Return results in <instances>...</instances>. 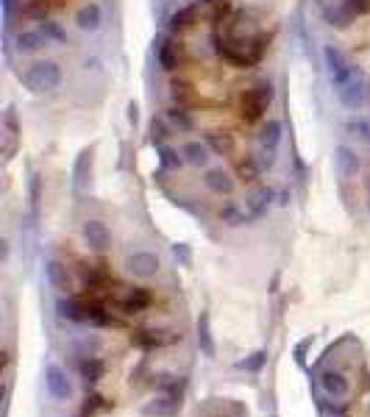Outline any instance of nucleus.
<instances>
[{"label": "nucleus", "instance_id": "dca6fc26", "mask_svg": "<svg viewBox=\"0 0 370 417\" xmlns=\"http://www.w3.org/2000/svg\"><path fill=\"white\" fill-rule=\"evenodd\" d=\"M270 417H275V414H270Z\"/></svg>", "mask_w": 370, "mask_h": 417}, {"label": "nucleus", "instance_id": "2eb2a0df", "mask_svg": "<svg viewBox=\"0 0 370 417\" xmlns=\"http://www.w3.org/2000/svg\"><path fill=\"white\" fill-rule=\"evenodd\" d=\"M172 253H175V259H178V256H181V261H184V264H186V261H189V250H186V247H184V245H175V247H172Z\"/></svg>", "mask_w": 370, "mask_h": 417}, {"label": "nucleus", "instance_id": "39448f33", "mask_svg": "<svg viewBox=\"0 0 370 417\" xmlns=\"http://www.w3.org/2000/svg\"><path fill=\"white\" fill-rule=\"evenodd\" d=\"M334 167H337V175H339L342 181H348V178H353V175H356L359 161H356V156H353V150H351V147H339V150H337V156H334Z\"/></svg>", "mask_w": 370, "mask_h": 417}, {"label": "nucleus", "instance_id": "6e6552de", "mask_svg": "<svg viewBox=\"0 0 370 417\" xmlns=\"http://www.w3.org/2000/svg\"><path fill=\"white\" fill-rule=\"evenodd\" d=\"M198 345L203 350V356H214V339H211V328H209V314H200L198 320Z\"/></svg>", "mask_w": 370, "mask_h": 417}, {"label": "nucleus", "instance_id": "20e7f679", "mask_svg": "<svg viewBox=\"0 0 370 417\" xmlns=\"http://www.w3.org/2000/svg\"><path fill=\"white\" fill-rule=\"evenodd\" d=\"M320 386H323L325 395H331V398H345V395H348V378H345L342 373H337V370H325V373L320 375Z\"/></svg>", "mask_w": 370, "mask_h": 417}, {"label": "nucleus", "instance_id": "9d476101", "mask_svg": "<svg viewBox=\"0 0 370 417\" xmlns=\"http://www.w3.org/2000/svg\"><path fill=\"white\" fill-rule=\"evenodd\" d=\"M81 373L86 378V384H95L100 375H103V361L100 359H89V361H81Z\"/></svg>", "mask_w": 370, "mask_h": 417}, {"label": "nucleus", "instance_id": "9b49d317", "mask_svg": "<svg viewBox=\"0 0 370 417\" xmlns=\"http://www.w3.org/2000/svg\"><path fill=\"white\" fill-rule=\"evenodd\" d=\"M264 361H267V353H264V350H256V353L245 356L242 361H236V367H242V370H250V373H259Z\"/></svg>", "mask_w": 370, "mask_h": 417}, {"label": "nucleus", "instance_id": "f8f14e48", "mask_svg": "<svg viewBox=\"0 0 370 417\" xmlns=\"http://www.w3.org/2000/svg\"><path fill=\"white\" fill-rule=\"evenodd\" d=\"M142 411L145 414H172L175 411V400L172 398H159L156 403H147Z\"/></svg>", "mask_w": 370, "mask_h": 417}, {"label": "nucleus", "instance_id": "0eeeda50", "mask_svg": "<svg viewBox=\"0 0 370 417\" xmlns=\"http://www.w3.org/2000/svg\"><path fill=\"white\" fill-rule=\"evenodd\" d=\"M83 236H86V242H89L92 247H106V245H108V228H106L100 220H89V222L83 225Z\"/></svg>", "mask_w": 370, "mask_h": 417}, {"label": "nucleus", "instance_id": "4468645a", "mask_svg": "<svg viewBox=\"0 0 370 417\" xmlns=\"http://www.w3.org/2000/svg\"><path fill=\"white\" fill-rule=\"evenodd\" d=\"M100 25V8L92 6V8H83L81 14V28H97Z\"/></svg>", "mask_w": 370, "mask_h": 417}, {"label": "nucleus", "instance_id": "f03ea898", "mask_svg": "<svg viewBox=\"0 0 370 417\" xmlns=\"http://www.w3.org/2000/svg\"><path fill=\"white\" fill-rule=\"evenodd\" d=\"M45 389L50 392V398L56 400H67L72 395V384L67 378V373L58 364H47L45 367Z\"/></svg>", "mask_w": 370, "mask_h": 417}, {"label": "nucleus", "instance_id": "ddd939ff", "mask_svg": "<svg viewBox=\"0 0 370 417\" xmlns=\"http://www.w3.org/2000/svg\"><path fill=\"white\" fill-rule=\"evenodd\" d=\"M39 47H42V33H36V31H25V33H19V50L33 53V50H39Z\"/></svg>", "mask_w": 370, "mask_h": 417}, {"label": "nucleus", "instance_id": "f257e3e1", "mask_svg": "<svg viewBox=\"0 0 370 417\" xmlns=\"http://www.w3.org/2000/svg\"><path fill=\"white\" fill-rule=\"evenodd\" d=\"M22 83L28 89H33V92H50V89H56L61 83V72L50 61L47 64H33V67H28L22 72Z\"/></svg>", "mask_w": 370, "mask_h": 417}, {"label": "nucleus", "instance_id": "423d86ee", "mask_svg": "<svg viewBox=\"0 0 370 417\" xmlns=\"http://www.w3.org/2000/svg\"><path fill=\"white\" fill-rule=\"evenodd\" d=\"M45 275H47V281H50L56 289H61V292L70 289V275H67V267H64L61 261L50 259V261L45 264Z\"/></svg>", "mask_w": 370, "mask_h": 417}, {"label": "nucleus", "instance_id": "7ed1b4c3", "mask_svg": "<svg viewBox=\"0 0 370 417\" xmlns=\"http://www.w3.org/2000/svg\"><path fill=\"white\" fill-rule=\"evenodd\" d=\"M125 267H128V272H131V275H136V278H150V275H156V272H159V259H156V253L136 250V253H131V256H128Z\"/></svg>", "mask_w": 370, "mask_h": 417}, {"label": "nucleus", "instance_id": "1a4fd4ad", "mask_svg": "<svg viewBox=\"0 0 370 417\" xmlns=\"http://www.w3.org/2000/svg\"><path fill=\"white\" fill-rule=\"evenodd\" d=\"M58 317L61 320H70V322H83L86 320V314H83V309L75 303V300H58Z\"/></svg>", "mask_w": 370, "mask_h": 417}]
</instances>
